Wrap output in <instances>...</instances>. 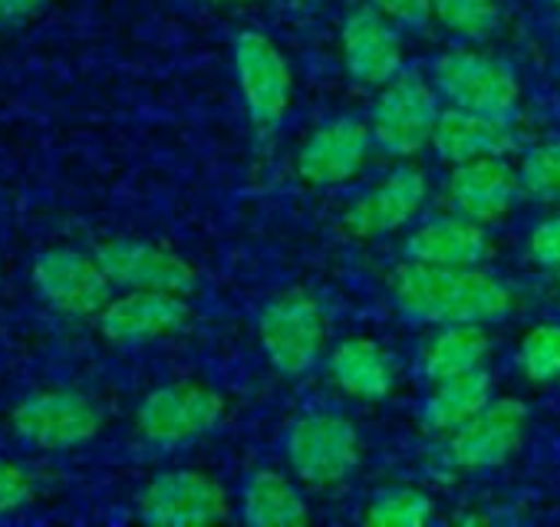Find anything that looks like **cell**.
I'll return each mask as SVG.
<instances>
[{"instance_id":"cell-1","label":"cell","mask_w":560,"mask_h":527,"mask_svg":"<svg viewBox=\"0 0 560 527\" xmlns=\"http://www.w3.org/2000/svg\"><path fill=\"white\" fill-rule=\"evenodd\" d=\"M393 301L416 324H494L514 297L511 288L481 268H439L412 260L393 274Z\"/></svg>"},{"instance_id":"cell-2","label":"cell","mask_w":560,"mask_h":527,"mask_svg":"<svg viewBox=\"0 0 560 527\" xmlns=\"http://www.w3.org/2000/svg\"><path fill=\"white\" fill-rule=\"evenodd\" d=\"M103 406L70 386H47L21 396L8 415L14 438L44 455H63L90 445L103 432Z\"/></svg>"},{"instance_id":"cell-3","label":"cell","mask_w":560,"mask_h":527,"mask_svg":"<svg viewBox=\"0 0 560 527\" xmlns=\"http://www.w3.org/2000/svg\"><path fill=\"white\" fill-rule=\"evenodd\" d=\"M432 83L448 106L514 122L521 109V80L511 63L478 47H452L432 67Z\"/></svg>"},{"instance_id":"cell-4","label":"cell","mask_w":560,"mask_h":527,"mask_svg":"<svg viewBox=\"0 0 560 527\" xmlns=\"http://www.w3.org/2000/svg\"><path fill=\"white\" fill-rule=\"evenodd\" d=\"M257 340L267 363L288 379L311 373L327 343V314L301 288L277 294L257 317Z\"/></svg>"},{"instance_id":"cell-5","label":"cell","mask_w":560,"mask_h":527,"mask_svg":"<svg viewBox=\"0 0 560 527\" xmlns=\"http://www.w3.org/2000/svg\"><path fill=\"white\" fill-rule=\"evenodd\" d=\"M31 288L37 301L63 320H93L116 294L96 254L70 244L44 247L34 257Z\"/></svg>"},{"instance_id":"cell-6","label":"cell","mask_w":560,"mask_h":527,"mask_svg":"<svg viewBox=\"0 0 560 527\" xmlns=\"http://www.w3.org/2000/svg\"><path fill=\"white\" fill-rule=\"evenodd\" d=\"M231 60L237 93L254 132L260 139L273 136L277 126L284 122L294 96V73L284 50L260 31H244L234 37Z\"/></svg>"},{"instance_id":"cell-7","label":"cell","mask_w":560,"mask_h":527,"mask_svg":"<svg viewBox=\"0 0 560 527\" xmlns=\"http://www.w3.org/2000/svg\"><path fill=\"white\" fill-rule=\"evenodd\" d=\"M442 106H439V90L425 77L402 70L393 77L386 86H380L370 129L373 142L396 159L419 155L425 145H432L435 126H439Z\"/></svg>"},{"instance_id":"cell-8","label":"cell","mask_w":560,"mask_h":527,"mask_svg":"<svg viewBox=\"0 0 560 527\" xmlns=\"http://www.w3.org/2000/svg\"><path fill=\"white\" fill-rule=\"evenodd\" d=\"M224 419V396L205 383L178 379L155 386L136 406V432L149 445H185L214 432Z\"/></svg>"},{"instance_id":"cell-9","label":"cell","mask_w":560,"mask_h":527,"mask_svg":"<svg viewBox=\"0 0 560 527\" xmlns=\"http://www.w3.org/2000/svg\"><path fill=\"white\" fill-rule=\"evenodd\" d=\"M360 455V432L343 412H307L288 432V461L298 481L311 488H334L347 481L357 471Z\"/></svg>"},{"instance_id":"cell-10","label":"cell","mask_w":560,"mask_h":527,"mask_svg":"<svg viewBox=\"0 0 560 527\" xmlns=\"http://www.w3.org/2000/svg\"><path fill=\"white\" fill-rule=\"evenodd\" d=\"M136 517L155 527H201L231 517L228 488L201 468H168L136 494Z\"/></svg>"},{"instance_id":"cell-11","label":"cell","mask_w":560,"mask_h":527,"mask_svg":"<svg viewBox=\"0 0 560 527\" xmlns=\"http://www.w3.org/2000/svg\"><path fill=\"white\" fill-rule=\"evenodd\" d=\"M93 254L116 291H168L191 297L198 288V271L188 257L145 237L113 234L103 237Z\"/></svg>"},{"instance_id":"cell-12","label":"cell","mask_w":560,"mask_h":527,"mask_svg":"<svg viewBox=\"0 0 560 527\" xmlns=\"http://www.w3.org/2000/svg\"><path fill=\"white\" fill-rule=\"evenodd\" d=\"M191 324V304L185 294L168 291H119L93 317V330L109 347H145L168 340Z\"/></svg>"},{"instance_id":"cell-13","label":"cell","mask_w":560,"mask_h":527,"mask_svg":"<svg viewBox=\"0 0 560 527\" xmlns=\"http://www.w3.org/2000/svg\"><path fill=\"white\" fill-rule=\"evenodd\" d=\"M527 406L514 396L491 399L478 415L445 435V461L458 471H485L504 465L524 442Z\"/></svg>"},{"instance_id":"cell-14","label":"cell","mask_w":560,"mask_h":527,"mask_svg":"<svg viewBox=\"0 0 560 527\" xmlns=\"http://www.w3.org/2000/svg\"><path fill=\"white\" fill-rule=\"evenodd\" d=\"M402 27L376 8H353L340 24V57L360 86H386L402 73Z\"/></svg>"},{"instance_id":"cell-15","label":"cell","mask_w":560,"mask_h":527,"mask_svg":"<svg viewBox=\"0 0 560 527\" xmlns=\"http://www.w3.org/2000/svg\"><path fill=\"white\" fill-rule=\"evenodd\" d=\"M429 198V178L419 165H399L393 168L376 188L363 191L343 214V227L360 237H383L399 227H406Z\"/></svg>"},{"instance_id":"cell-16","label":"cell","mask_w":560,"mask_h":527,"mask_svg":"<svg viewBox=\"0 0 560 527\" xmlns=\"http://www.w3.org/2000/svg\"><path fill=\"white\" fill-rule=\"evenodd\" d=\"M373 129L363 119L340 116L334 122H324L311 139L301 145L298 155V175L314 188H334L360 175V168L370 159L373 149Z\"/></svg>"},{"instance_id":"cell-17","label":"cell","mask_w":560,"mask_h":527,"mask_svg":"<svg viewBox=\"0 0 560 527\" xmlns=\"http://www.w3.org/2000/svg\"><path fill=\"white\" fill-rule=\"evenodd\" d=\"M517 195H521V175L514 165L504 162V155L452 165V175L445 181V201L452 204V211L478 224L501 221Z\"/></svg>"},{"instance_id":"cell-18","label":"cell","mask_w":560,"mask_h":527,"mask_svg":"<svg viewBox=\"0 0 560 527\" xmlns=\"http://www.w3.org/2000/svg\"><path fill=\"white\" fill-rule=\"evenodd\" d=\"M412 260L439 264V268H478L488 257V234L485 224L448 211L422 221L406 244Z\"/></svg>"},{"instance_id":"cell-19","label":"cell","mask_w":560,"mask_h":527,"mask_svg":"<svg viewBox=\"0 0 560 527\" xmlns=\"http://www.w3.org/2000/svg\"><path fill=\"white\" fill-rule=\"evenodd\" d=\"M432 149L448 165H462V162H475V159H494V155L514 152V129H511V122L448 106L439 116Z\"/></svg>"},{"instance_id":"cell-20","label":"cell","mask_w":560,"mask_h":527,"mask_svg":"<svg viewBox=\"0 0 560 527\" xmlns=\"http://www.w3.org/2000/svg\"><path fill=\"white\" fill-rule=\"evenodd\" d=\"M330 376L340 393L360 399V402H380L396 386V366L393 356L380 340L353 337L340 343L330 356Z\"/></svg>"},{"instance_id":"cell-21","label":"cell","mask_w":560,"mask_h":527,"mask_svg":"<svg viewBox=\"0 0 560 527\" xmlns=\"http://www.w3.org/2000/svg\"><path fill=\"white\" fill-rule=\"evenodd\" d=\"M241 517L250 527H298L311 520V504L294 478L273 468H260L244 484Z\"/></svg>"},{"instance_id":"cell-22","label":"cell","mask_w":560,"mask_h":527,"mask_svg":"<svg viewBox=\"0 0 560 527\" xmlns=\"http://www.w3.org/2000/svg\"><path fill=\"white\" fill-rule=\"evenodd\" d=\"M494 399V383L485 366L439 379L432 396L422 406V429L432 435H452L471 415H478Z\"/></svg>"},{"instance_id":"cell-23","label":"cell","mask_w":560,"mask_h":527,"mask_svg":"<svg viewBox=\"0 0 560 527\" xmlns=\"http://www.w3.org/2000/svg\"><path fill=\"white\" fill-rule=\"evenodd\" d=\"M488 350L491 340L485 333V324H442L422 350V373L432 383L471 373L485 366Z\"/></svg>"},{"instance_id":"cell-24","label":"cell","mask_w":560,"mask_h":527,"mask_svg":"<svg viewBox=\"0 0 560 527\" xmlns=\"http://www.w3.org/2000/svg\"><path fill=\"white\" fill-rule=\"evenodd\" d=\"M432 21L465 44H485L501 27L498 0H432Z\"/></svg>"},{"instance_id":"cell-25","label":"cell","mask_w":560,"mask_h":527,"mask_svg":"<svg viewBox=\"0 0 560 527\" xmlns=\"http://www.w3.org/2000/svg\"><path fill=\"white\" fill-rule=\"evenodd\" d=\"M432 497L412 484H393L383 488L370 507H366V524L373 527H422L432 520Z\"/></svg>"},{"instance_id":"cell-26","label":"cell","mask_w":560,"mask_h":527,"mask_svg":"<svg viewBox=\"0 0 560 527\" xmlns=\"http://www.w3.org/2000/svg\"><path fill=\"white\" fill-rule=\"evenodd\" d=\"M517 366L530 383L560 379V324H537L521 337Z\"/></svg>"},{"instance_id":"cell-27","label":"cell","mask_w":560,"mask_h":527,"mask_svg":"<svg viewBox=\"0 0 560 527\" xmlns=\"http://www.w3.org/2000/svg\"><path fill=\"white\" fill-rule=\"evenodd\" d=\"M517 175H521V191L524 195L540 198V201L560 198V139L534 145L521 159Z\"/></svg>"},{"instance_id":"cell-28","label":"cell","mask_w":560,"mask_h":527,"mask_svg":"<svg viewBox=\"0 0 560 527\" xmlns=\"http://www.w3.org/2000/svg\"><path fill=\"white\" fill-rule=\"evenodd\" d=\"M37 501V478L24 461L0 458V517L27 511Z\"/></svg>"},{"instance_id":"cell-29","label":"cell","mask_w":560,"mask_h":527,"mask_svg":"<svg viewBox=\"0 0 560 527\" xmlns=\"http://www.w3.org/2000/svg\"><path fill=\"white\" fill-rule=\"evenodd\" d=\"M527 257L537 268L560 274V214L537 221L527 234Z\"/></svg>"},{"instance_id":"cell-30","label":"cell","mask_w":560,"mask_h":527,"mask_svg":"<svg viewBox=\"0 0 560 527\" xmlns=\"http://www.w3.org/2000/svg\"><path fill=\"white\" fill-rule=\"evenodd\" d=\"M383 17H389L396 27L419 31L432 21V0H366Z\"/></svg>"},{"instance_id":"cell-31","label":"cell","mask_w":560,"mask_h":527,"mask_svg":"<svg viewBox=\"0 0 560 527\" xmlns=\"http://www.w3.org/2000/svg\"><path fill=\"white\" fill-rule=\"evenodd\" d=\"M54 0H0V27H21L44 14Z\"/></svg>"},{"instance_id":"cell-32","label":"cell","mask_w":560,"mask_h":527,"mask_svg":"<svg viewBox=\"0 0 560 527\" xmlns=\"http://www.w3.org/2000/svg\"><path fill=\"white\" fill-rule=\"evenodd\" d=\"M198 4H211V8H241V4H250V0H198Z\"/></svg>"},{"instance_id":"cell-33","label":"cell","mask_w":560,"mask_h":527,"mask_svg":"<svg viewBox=\"0 0 560 527\" xmlns=\"http://www.w3.org/2000/svg\"><path fill=\"white\" fill-rule=\"evenodd\" d=\"M284 4H291V8H314V4H320V0H284Z\"/></svg>"},{"instance_id":"cell-34","label":"cell","mask_w":560,"mask_h":527,"mask_svg":"<svg viewBox=\"0 0 560 527\" xmlns=\"http://www.w3.org/2000/svg\"><path fill=\"white\" fill-rule=\"evenodd\" d=\"M550 4H553V8H557V11H560V0H550Z\"/></svg>"}]
</instances>
